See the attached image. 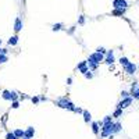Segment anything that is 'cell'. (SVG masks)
Returning <instances> with one entry per match:
<instances>
[{"label":"cell","mask_w":139,"mask_h":139,"mask_svg":"<svg viewBox=\"0 0 139 139\" xmlns=\"http://www.w3.org/2000/svg\"><path fill=\"white\" fill-rule=\"evenodd\" d=\"M31 102H32L33 104H38L41 100H39V97H38V96H33V97H31Z\"/></svg>","instance_id":"cell-31"},{"label":"cell","mask_w":139,"mask_h":139,"mask_svg":"<svg viewBox=\"0 0 139 139\" xmlns=\"http://www.w3.org/2000/svg\"><path fill=\"white\" fill-rule=\"evenodd\" d=\"M138 68H139V66H138Z\"/></svg>","instance_id":"cell-40"},{"label":"cell","mask_w":139,"mask_h":139,"mask_svg":"<svg viewBox=\"0 0 139 139\" xmlns=\"http://www.w3.org/2000/svg\"><path fill=\"white\" fill-rule=\"evenodd\" d=\"M72 83V78H67V85H71Z\"/></svg>","instance_id":"cell-36"},{"label":"cell","mask_w":139,"mask_h":139,"mask_svg":"<svg viewBox=\"0 0 139 139\" xmlns=\"http://www.w3.org/2000/svg\"><path fill=\"white\" fill-rule=\"evenodd\" d=\"M7 49H2V47H0V54H7Z\"/></svg>","instance_id":"cell-35"},{"label":"cell","mask_w":139,"mask_h":139,"mask_svg":"<svg viewBox=\"0 0 139 139\" xmlns=\"http://www.w3.org/2000/svg\"><path fill=\"white\" fill-rule=\"evenodd\" d=\"M11 107H13V108H18V107H19V102H18V100H13V102H11Z\"/></svg>","instance_id":"cell-27"},{"label":"cell","mask_w":139,"mask_h":139,"mask_svg":"<svg viewBox=\"0 0 139 139\" xmlns=\"http://www.w3.org/2000/svg\"><path fill=\"white\" fill-rule=\"evenodd\" d=\"M89 58H91V60H93V61H96V63H99V64H100V63L104 60V54L99 53V52H95V53H92L91 56H89Z\"/></svg>","instance_id":"cell-6"},{"label":"cell","mask_w":139,"mask_h":139,"mask_svg":"<svg viewBox=\"0 0 139 139\" xmlns=\"http://www.w3.org/2000/svg\"><path fill=\"white\" fill-rule=\"evenodd\" d=\"M102 121H103V124L110 122V121H113V116H107V117H104V120H102Z\"/></svg>","instance_id":"cell-28"},{"label":"cell","mask_w":139,"mask_h":139,"mask_svg":"<svg viewBox=\"0 0 139 139\" xmlns=\"http://www.w3.org/2000/svg\"><path fill=\"white\" fill-rule=\"evenodd\" d=\"M6 61H8L7 54H0V64H4Z\"/></svg>","instance_id":"cell-22"},{"label":"cell","mask_w":139,"mask_h":139,"mask_svg":"<svg viewBox=\"0 0 139 139\" xmlns=\"http://www.w3.org/2000/svg\"><path fill=\"white\" fill-rule=\"evenodd\" d=\"M14 135H16V138L17 139H21L22 136H24V130H14Z\"/></svg>","instance_id":"cell-17"},{"label":"cell","mask_w":139,"mask_h":139,"mask_svg":"<svg viewBox=\"0 0 139 139\" xmlns=\"http://www.w3.org/2000/svg\"><path fill=\"white\" fill-rule=\"evenodd\" d=\"M0 44H2V39H0Z\"/></svg>","instance_id":"cell-39"},{"label":"cell","mask_w":139,"mask_h":139,"mask_svg":"<svg viewBox=\"0 0 139 139\" xmlns=\"http://www.w3.org/2000/svg\"><path fill=\"white\" fill-rule=\"evenodd\" d=\"M131 96L133 99H136V100H139V86H136V89H133L131 92Z\"/></svg>","instance_id":"cell-19"},{"label":"cell","mask_w":139,"mask_h":139,"mask_svg":"<svg viewBox=\"0 0 139 139\" xmlns=\"http://www.w3.org/2000/svg\"><path fill=\"white\" fill-rule=\"evenodd\" d=\"M13 100H18V93H17L16 91L11 92V102H13Z\"/></svg>","instance_id":"cell-25"},{"label":"cell","mask_w":139,"mask_h":139,"mask_svg":"<svg viewBox=\"0 0 139 139\" xmlns=\"http://www.w3.org/2000/svg\"><path fill=\"white\" fill-rule=\"evenodd\" d=\"M92 131H93V133H95V135H97V133H99V125H97L96 121L92 122Z\"/></svg>","instance_id":"cell-20"},{"label":"cell","mask_w":139,"mask_h":139,"mask_svg":"<svg viewBox=\"0 0 139 139\" xmlns=\"http://www.w3.org/2000/svg\"><path fill=\"white\" fill-rule=\"evenodd\" d=\"M121 116H122V108H117V110L114 111V114H113L114 118H118V117H121Z\"/></svg>","instance_id":"cell-21"},{"label":"cell","mask_w":139,"mask_h":139,"mask_svg":"<svg viewBox=\"0 0 139 139\" xmlns=\"http://www.w3.org/2000/svg\"><path fill=\"white\" fill-rule=\"evenodd\" d=\"M78 24H79V25H83V24H85V17H83V16H79Z\"/></svg>","instance_id":"cell-29"},{"label":"cell","mask_w":139,"mask_h":139,"mask_svg":"<svg viewBox=\"0 0 139 139\" xmlns=\"http://www.w3.org/2000/svg\"><path fill=\"white\" fill-rule=\"evenodd\" d=\"M130 95H131V93L127 92V91H122V92H121V97H128Z\"/></svg>","instance_id":"cell-33"},{"label":"cell","mask_w":139,"mask_h":139,"mask_svg":"<svg viewBox=\"0 0 139 139\" xmlns=\"http://www.w3.org/2000/svg\"><path fill=\"white\" fill-rule=\"evenodd\" d=\"M63 27H64L63 24H61V22H58V24H53V25H52V29H53L54 32H56V31H61Z\"/></svg>","instance_id":"cell-18"},{"label":"cell","mask_w":139,"mask_h":139,"mask_svg":"<svg viewBox=\"0 0 139 139\" xmlns=\"http://www.w3.org/2000/svg\"><path fill=\"white\" fill-rule=\"evenodd\" d=\"M56 103V106L61 107V108H66V110H70V111H74V108H75V104H74L67 96H63V97H58L57 100H54Z\"/></svg>","instance_id":"cell-1"},{"label":"cell","mask_w":139,"mask_h":139,"mask_svg":"<svg viewBox=\"0 0 139 139\" xmlns=\"http://www.w3.org/2000/svg\"><path fill=\"white\" fill-rule=\"evenodd\" d=\"M83 75H85L86 79H92V78H93V72L91 71V70H89V71H86L85 74H83Z\"/></svg>","instance_id":"cell-24"},{"label":"cell","mask_w":139,"mask_h":139,"mask_svg":"<svg viewBox=\"0 0 139 139\" xmlns=\"http://www.w3.org/2000/svg\"><path fill=\"white\" fill-rule=\"evenodd\" d=\"M132 100H133V97H132V96L122 97V100L117 104V108H122V110H124V108H127L128 106H131V104H132Z\"/></svg>","instance_id":"cell-4"},{"label":"cell","mask_w":139,"mask_h":139,"mask_svg":"<svg viewBox=\"0 0 139 139\" xmlns=\"http://www.w3.org/2000/svg\"><path fill=\"white\" fill-rule=\"evenodd\" d=\"M113 130H114V121L103 124V127H102V136L107 138L108 135H111V133H113Z\"/></svg>","instance_id":"cell-2"},{"label":"cell","mask_w":139,"mask_h":139,"mask_svg":"<svg viewBox=\"0 0 139 139\" xmlns=\"http://www.w3.org/2000/svg\"><path fill=\"white\" fill-rule=\"evenodd\" d=\"M2 97L4 99V100H10V102H11V92H10V91H3L2 92Z\"/></svg>","instance_id":"cell-13"},{"label":"cell","mask_w":139,"mask_h":139,"mask_svg":"<svg viewBox=\"0 0 139 139\" xmlns=\"http://www.w3.org/2000/svg\"><path fill=\"white\" fill-rule=\"evenodd\" d=\"M128 63H130V60H128L127 57H121V58H120V64H121L122 67H125Z\"/></svg>","instance_id":"cell-23"},{"label":"cell","mask_w":139,"mask_h":139,"mask_svg":"<svg viewBox=\"0 0 139 139\" xmlns=\"http://www.w3.org/2000/svg\"><path fill=\"white\" fill-rule=\"evenodd\" d=\"M77 70H78V71L81 72V74H85L86 71H89V67H88V61H81V63H79L78 66H77Z\"/></svg>","instance_id":"cell-9"},{"label":"cell","mask_w":139,"mask_h":139,"mask_svg":"<svg viewBox=\"0 0 139 139\" xmlns=\"http://www.w3.org/2000/svg\"><path fill=\"white\" fill-rule=\"evenodd\" d=\"M113 7L114 8H127L128 3H127V0H113Z\"/></svg>","instance_id":"cell-7"},{"label":"cell","mask_w":139,"mask_h":139,"mask_svg":"<svg viewBox=\"0 0 139 139\" xmlns=\"http://www.w3.org/2000/svg\"><path fill=\"white\" fill-rule=\"evenodd\" d=\"M88 67H89V70H91V71H95V70L99 67V63L91 60V58H88Z\"/></svg>","instance_id":"cell-11"},{"label":"cell","mask_w":139,"mask_h":139,"mask_svg":"<svg viewBox=\"0 0 139 139\" xmlns=\"http://www.w3.org/2000/svg\"><path fill=\"white\" fill-rule=\"evenodd\" d=\"M116 61V57H114V50H107L106 54H104V60L103 63H106L107 66H111Z\"/></svg>","instance_id":"cell-3"},{"label":"cell","mask_w":139,"mask_h":139,"mask_svg":"<svg viewBox=\"0 0 139 139\" xmlns=\"http://www.w3.org/2000/svg\"><path fill=\"white\" fill-rule=\"evenodd\" d=\"M122 68H124V71H125V72L128 74V75H133V74L136 72V70H138V66L130 61L125 67H122Z\"/></svg>","instance_id":"cell-5"},{"label":"cell","mask_w":139,"mask_h":139,"mask_svg":"<svg viewBox=\"0 0 139 139\" xmlns=\"http://www.w3.org/2000/svg\"><path fill=\"white\" fill-rule=\"evenodd\" d=\"M35 135V128L33 127H28L25 131H24V136L21 139H32Z\"/></svg>","instance_id":"cell-8"},{"label":"cell","mask_w":139,"mask_h":139,"mask_svg":"<svg viewBox=\"0 0 139 139\" xmlns=\"http://www.w3.org/2000/svg\"><path fill=\"white\" fill-rule=\"evenodd\" d=\"M125 10L127 8H114L113 16H124V14H125Z\"/></svg>","instance_id":"cell-16"},{"label":"cell","mask_w":139,"mask_h":139,"mask_svg":"<svg viewBox=\"0 0 139 139\" xmlns=\"http://www.w3.org/2000/svg\"><path fill=\"white\" fill-rule=\"evenodd\" d=\"M121 130H122V125L120 122H114V130H113V135L114 133H118V132H121Z\"/></svg>","instance_id":"cell-15"},{"label":"cell","mask_w":139,"mask_h":139,"mask_svg":"<svg viewBox=\"0 0 139 139\" xmlns=\"http://www.w3.org/2000/svg\"><path fill=\"white\" fill-rule=\"evenodd\" d=\"M21 29H22V21H21V18H19V17H17L16 21H14V31L19 32Z\"/></svg>","instance_id":"cell-10"},{"label":"cell","mask_w":139,"mask_h":139,"mask_svg":"<svg viewBox=\"0 0 139 139\" xmlns=\"http://www.w3.org/2000/svg\"><path fill=\"white\" fill-rule=\"evenodd\" d=\"M39 100H41V102H46V100H47V99H46V97H44V96H42V97H39Z\"/></svg>","instance_id":"cell-38"},{"label":"cell","mask_w":139,"mask_h":139,"mask_svg":"<svg viewBox=\"0 0 139 139\" xmlns=\"http://www.w3.org/2000/svg\"><path fill=\"white\" fill-rule=\"evenodd\" d=\"M82 116H83V121H85L86 124L92 121V116H91V113H89L88 110H83V113H82Z\"/></svg>","instance_id":"cell-12"},{"label":"cell","mask_w":139,"mask_h":139,"mask_svg":"<svg viewBox=\"0 0 139 139\" xmlns=\"http://www.w3.org/2000/svg\"><path fill=\"white\" fill-rule=\"evenodd\" d=\"M96 52H99V53H102V54H106V49H104V47H102V46H99L97 49H96Z\"/></svg>","instance_id":"cell-30"},{"label":"cell","mask_w":139,"mask_h":139,"mask_svg":"<svg viewBox=\"0 0 139 139\" xmlns=\"http://www.w3.org/2000/svg\"><path fill=\"white\" fill-rule=\"evenodd\" d=\"M74 113H77V114H82L83 110H82L81 107H77V106H75V108H74Z\"/></svg>","instance_id":"cell-32"},{"label":"cell","mask_w":139,"mask_h":139,"mask_svg":"<svg viewBox=\"0 0 139 139\" xmlns=\"http://www.w3.org/2000/svg\"><path fill=\"white\" fill-rule=\"evenodd\" d=\"M19 99H31V97L27 96V95H21V96H19Z\"/></svg>","instance_id":"cell-37"},{"label":"cell","mask_w":139,"mask_h":139,"mask_svg":"<svg viewBox=\"0 0 139 139\" xmlns=\"http://www.w3.org/2000/svg\"><path fill=\"white\" fill-rule=\"evenodd\" d=\"M6 139H17V138H16V135H14V132H7Z\"/></svg>","instance_id":"cell-26"},{"label":"cell","mask_w":139,"mask_h":139,"mask_svg":"<svg viewBox=\"0 0 139 139\" xmlns=\"http://www.w3.org/2000/svg\"><path fill=\"white\" fill-rule=\"evenodd\" d=\"M17 43H18V36H17V35H14V36H11L8 39V44H10V46H16Z\"/></svg>","instance_id":"cell-14"},{"label":"cell","mask_w":139,"mask_h":139,"mask_svg":"<svg viewBox=\"0 0 139 139\" xmlns=\"http://www.w3.org/2000/svg\"><path fill=\"white\" fill-rule=\"evenodd\" d=\"M74 32H75V27H71V28H70L68 31H67V33H68V35H72Z\"/></svg>","instance_id":"cell-34"}]
</instances>
